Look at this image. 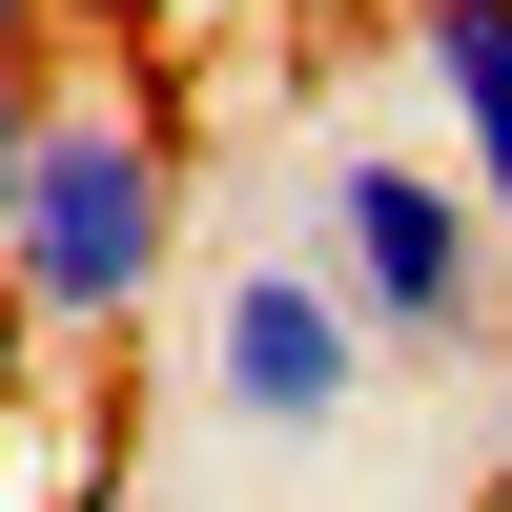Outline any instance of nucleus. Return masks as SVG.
Listing matches in <instances>:
<instances>
[{"instance_id": "f257e3e1", "label": "nucleus", "mask_w": 512, "mask_h": 512, "mask_svg": "<svg viewBox=\"0 0 512 512\" xmlns=\"http://www.w3.org/2000/svg\"><path fill=\"white\" fill-rule=\"evenodd\" d=\"M164 267H185V123H164L144 82H62V103H41V185H21L0 308H21L41 349H123Z\"/></svg>"}, {"instance_id": "f03ea898", "label": "nucleus", "mask_w": 512, "mask_h": 512, "mask_svg": "<svg viewBox=\"0 0 512 512\" xmlns=\"http://www.w3.org/2000/svg\"><path fill=\"white\" fill-rule=\"evenodd\" d=\"M308 267L369 308V349H390V369H472V349H512V226L472 205V164H451V144H328V164H308Z\"/></svg>"}, {"instance_id": "7ed1b4c3", "label": "nucleus", "mask_w": 512, "mask_h": 512, "mask_svg": "<svg viewBox=\"0 0 512 512\" xmlns=\"http://www.w3.org/2000/svg\"><path fill=\"white\" fill-rule=\"evenodd\" d=\"M369 369H390V349H369V308L308 267V246H226V287H205V410H226V431H287V451H308V431L369 410Z\"/></svg>"}, {"instance_id": "20e7f679", "label": "nucleus", "mask_w": 512, "mask_h": 512, "mask_svg": "<svg viewBox=\"0 0 512 512\" xmlns=\"http://www.w3.org/2000/svg\"><path fill=\"white\" fill-rule=\"evenodd\" d=\"M410 82L451 103V164H472V205L512 226V0H431L410 21Z\"/></svg>"}, {"instance_id": "39448f33", "label": "nucleus", "mask_w": 512, "mask_h": 512, "mask_svg": "<svg viewBox=\"0 0 512 512\" xmlns=\"http://www.w3.org/2000/svg\"><path fill=\"white\" fill-rule=\"evenodd\" d=\"M164 21H205V0H62V41H164Z\"/></svg>"}, {"instance_id": "423d86ee", "label": "nucleus", "mask_w": 512, "mask_h": 512, "mask_svg": "<svg viewBox=\"0 0 512 512\" xmlns=\"http://www.w3.org/2000/svg\"><path fill=\"white\" fill-rule=\"evenodd\" d=\"M41 21H62V0H0V62H21V41H41Z\"/></svg>"}, {"instance_id": "0eeeda50", "label": "nucleus", "mask_w": 512, "mask_h": 512, "mask_svg": "<svg viewBox=\"0 0 512 512\" xmlns=\"http://www.w3.org/2000/svg\"><path fill=\"white\" fill-rule=\"evenodd\" d=\"M0 103H41V62H0Z\"/></svg>"}, {"instance_id": "6e6552de", "label": "nucleus", "mask_w": 512, "mask_h": 512, "mask_svg": "<svg viewBox=\"0 0 512 512\" xmlns=\"http://www.w3.org/2000/svg\"><path fill=\"white\" fill-rule=\"evenodd\" d=\"M410 21H431V0H410Z\"/></svg>"}]
</instances>
